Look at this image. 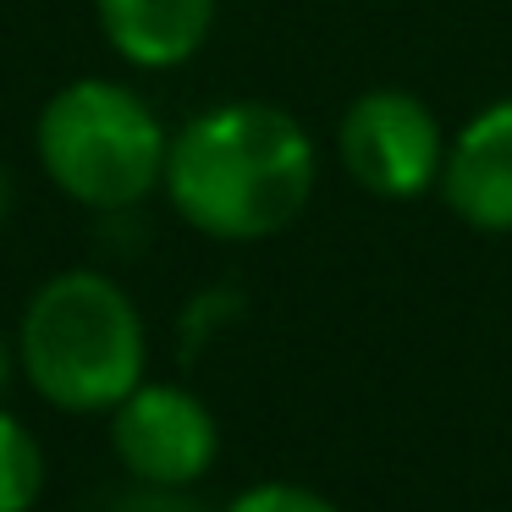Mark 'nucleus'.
<instances>
[{
	"instance_id": "0eeeda50",
	"label": "nucleus",
	"mask_w": 512,
	"mask_h": 512,
	"mask_svg": "<svg viewBox=\"0 0 512 512\" xmlns=\"http://www.w3.org/2000/svg\"><path fill=\"white\" fill-rule=\"evenodd\" d=\"M100 34L127 67L177 72L204 50L215 28V0H94Z\"/></svg>"
},
{
	"instance_id": "20e7f679",
	"label": "nucleus",
	"mask_w": 512,
	"mask_h": 512,
	"mask_svg": "<svg viewBox=\"0 0 512 512\" xmlns=\"http://www.w3.org/2000/svg\"><path fill=\"white\" fill-rule=\"evenodd\" d=\"M336 155L342 171L364 193L391 204H408L419 193L441 188L446 138L435 111L408 89H369L336 122Z\"/></svg>"
},
{
	"instance_id": "1a4fd4ad",
	"label": "nucleus",
	"mask_w": 512,
	"mask_h": 512,
	"mask_svg": "<svg viewBox=\"0 0 512 512\" xmlns=\"http://www.w3.org/2000/svg\"><path fill=\"white\" fill-rule=\"evenodd\" d=\"M226 512H336V501H325L309 485H292V479H259V485L237 490Z\"/></svg>"
},
{
	"instance_id": "9b49d317",
	"label": "nucleus",
	"mask_w": 512,
	"mask_h": 512,
	"mask_svg": "<svg viewBox=\"0 0 512 512\" xmlns=\"http://www.w3.org/2000/svg\"><path fill=\"white\" fill-rule=\"evenodd\" d=\"M12 375H17V347H12V336L0 331V397H6V386H12Z\"/></svg>"
},
{
	"instance_id": "7ed1b4c3",
	"label": "nucleus",
	"mask_w": 512,
	"mask_h": 512,
	"mask_svg": "<svg viewBox=\"0 0 512 512\" xmlns=\"http://www.w3.org/2000/svg\"><path fill=\"white\" fill-rule=\"evenodd\" d=\"M34 155L50 188L100 215L149 204L166 182L171 133L160 111L116 78H72L39 105Z\"/></svg>"
},
{
	"instance_id": "6e6552de",
	"label": "nucleus",
	"mask_w": 512,
	"mask_h": 512,
	"mask_svg": "<svg viewBox=\"0 0 512 512\" xmlns=\"http://www.w3.org/2000/svg\"><path fill=\"white\" fill-rule=\"evenodd\" d=\"M45 496V446L17 413L0 408V512H34Z\"/></svg>"
},
{
	"instance_id": "423d86ee",
	"label": "nucleus",
	"mask_w": 512,
	"mask_h": 512,
	"mask_svg": "<svg viewBox=\"0 0 512 512\" xmlns=\"http://www.w3.org/2000/svg\"><path fill=\"white\" fill-rule=\"evenodd\" d=\"M441 199L474 232L512 237V94L490 100L446 138Z\"/></svg>"
},
{
	"instance_id": "39448f33",
	"label": "nucleus",
	"mask_w": 512,
	"mask_h": 512,
	"mask_svg": "<svg viewBox=\"0 0 512 512\" xmlns=\"http://www.w3.org/2000/svg\"><path fill=\"white\" fill-rule=\"evenodd\" d=\"M111 452L138 485L193 490L221 457V424L177 380H144L111 408Z\"/></svg>"
},
{
	"instance_id": "f03ea898",
	"label": "nucleus",
	"mask_w": 512,
	"mask_h": 512,
	"mask_svg": "<svg viewBox=\"0 0 512 512\" xmlns=\"http://www.w3.org/2000/svg\"><path fill=\"white\" fill-rule=\"evenodd\" d=\"M17 375L61 413H111L144 386L149 331L133 292L105 270H56L17 320Z\"/></svg>"
},
{
	"instance_id": "f257e3e1",
	"label": "nucleus",
	"mask_w": 512,
	"mask_h": 512,
	"mask_svg": "<svg viewBox=\"0 0 512 512\" xmlns=\"http://www.w3.org/2000/svg\"><path fill=\"white\" fill-rule=\"evenodd\" d=\"M320 155L309 127L270 100H221L171 133L160 193L210 243L281 237L314 199Z\"/></svg>"
},
{
	"instance_id": "9d476101",
	"label": "nucleus",
	"mask_w": 512,
	"mask_h": 512,
	"mask_svg": "<svg viewBox=\"0 0 512 512\" xmlns=\"http://www.w3.org/2000/svg\"><path fill=\"white\" fill-rule=\"evenodd\" d=\"M105 512H204V507L188 496V490H177V485H138L133 479V490L116 496Z\"/></svg>"
},
{
	"instance_id": "f8f14e48",
	"label": "nucleus",
	"mask_w": 512,
	"mask_h": 512,
	"mask_svg": "<svg viewBox=\"0 0 512 512\" xmlns=\"http://www.w3.org/2000/svg\"><path fill=\"white\" fill-rule=\"evenodd\" d=\"M6 215H12V177L0 166V226H6Z\"/></svg>"
}]
</instances>
